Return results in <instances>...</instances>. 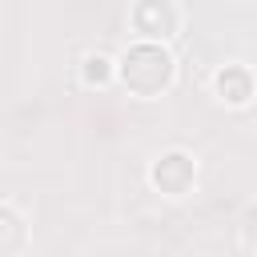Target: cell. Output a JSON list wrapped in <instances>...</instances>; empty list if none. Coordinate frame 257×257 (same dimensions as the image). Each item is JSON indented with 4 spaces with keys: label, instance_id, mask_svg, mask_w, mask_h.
I'll return each instance as SVG.
<instances>
[{
    "label": "cell",
    "instance_id": "6da1fadb",
    "mask_svg": "<svg viewBox=\"0 0 257 257\" xmlns=\"http://www.w3.org/2000/svg\"><path fill=\"white\" fill-rule=\"evenodd\" d=\"M120 76H124V84H128L133 92L153 96V92H161V88L169 84V76H173V60H169V52H161L157 44H137V48L124 52V60H120Z\"/></svg>",
    "mask_w": 257,
    "mask_h": 257
},
{
    "label": "cell",
    "instance_id": "7a4b0ae2",
    "mask_svg": "<svg viewBox=\"0 0 257 257\" xmlns=\"http://www.w3.org/2000/svg\"><path fill=\"white\" fill-rule=\"evenodd\" d=\"M217 88H221L233 104H245V100H249V76H245L241 68H225V72L217 76Z\"/></svg>",
    "mask_w": 257,
    "mask_h": 257
},
{
    "label": "cell",
    "instance_id": "3957f363",
    "mask_svg": "<svg viewBox=\"0 0 257 257\" xmlns=\"http://www.w3.org/2000/svg\"><path fill=\"white\" fill-rule=\"evenodd\" d=\"M84 76H88V80H104V76H108V60H104V56H88V60H84Z\"/></svg>",
    "mask_w": 257,
    "mask_h": 257
}]
</instances>
